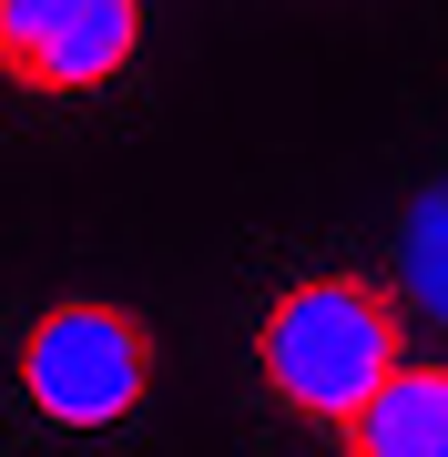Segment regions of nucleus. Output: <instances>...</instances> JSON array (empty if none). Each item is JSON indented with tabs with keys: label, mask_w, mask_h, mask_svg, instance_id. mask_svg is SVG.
I'll return each mask as SVG.
<instances>
[{
	"label": "nucleus",
	"mask_w": 448,
	"mask_h": 457,
	"mask_svg": "<svg viewBox=\"0 0 448 457\" xmlns=\"http://www.w3.org/2000/svg\"><path fill=\"white\" fill-rule=\"evenodd\" d=\"M255 366L296 417L347 427L387 376L408 366V295L387 275H306L255 326Z\"/></svg>",
	"instance_id": "1"
},
{
	"label": "nucleus",
	"mask_w": 448,
	"mask_h": 457,
	"mask_svg": "<svg viewBox=\"0 0 448 457\" xmlns=\"http://www.w3.org/2000/svg\"><path fill=\"white\" fill-rule=\"evenodd\" d=\"M21 396L51 427H123L153 396V326L133 305L62 295L31 336H21Z\"/></svg>",
	"instance_id": "2"
},
{
	"label": "nucleus",
	"mask_w": 448,
	"mask_h": 457,
	"mask_svg": "<svg viewBox=\"0 0 448 457\" xmlns=\"http://www.w3.org/2000/svg\"><path fill=\"white\" fill-rule=\"evenodd\" d=\"M143 41V0H0V82L72 102L102 92Z\"/></svg>",
	"instance_id": "3"
},
{
	"label": "nucleus",
	"mask_w": 448,
	"mask_h": 457,
	"mask_svg": "<svg viewBox=\"0 0 448 457\" xmlns=\"http://www.w3.org/2000/svg\"><path fill=\"white\" fill-rule=\"evenodd\" d=\"M347 457H448V366H398L336 427Z\"/></svg>",
	"instance_id": "4"
},
{
	"label": "nucleus",
	"mask_w": 448,
	"mask_h": 457,
	"mask_svg": "<svg viewBox=\"0 0 448 457\" xmlns=\"http://www.w3.org/2000/svg\"><path fill=\"white\" fill-rule=\"evenodd\" d=\"M398 275L408 295L448 326V183H428V194L408 204V224H398Z\"/></svg>",
	"instance_id": "5"
}]
</instances>
